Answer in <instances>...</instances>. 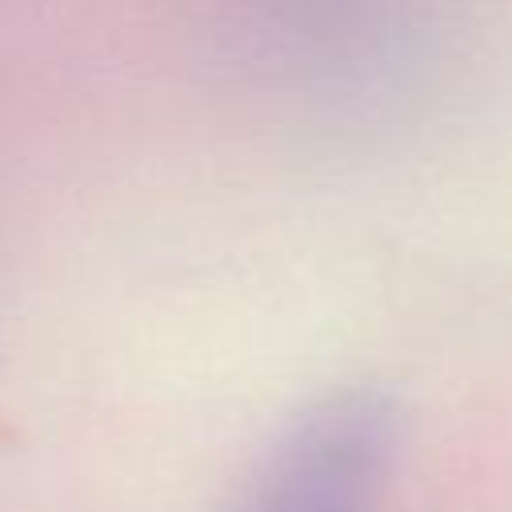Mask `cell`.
Here are the masks:
<instances>
[{
	"label": "cell",
	"mask_w": 512,
	"mask_h": 512,
	"mask_svg": "<svg viewBox=\"0 0 512 512\" xmlns=\"http://www.w3.org/2000/svg\"><path fill=\"white\" fill-rule=\"evenodd\" d=\"M396 432L384 392L344 388L272 440L232 512H380Z\"/></svg>",
	"instance_id": "cell-1"
}]
</instances>
